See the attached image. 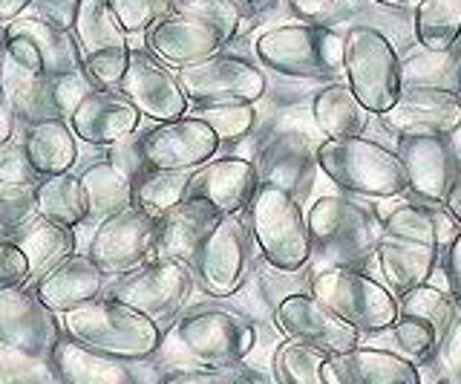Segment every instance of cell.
Returning a JSON list of instances; mask_svg holds the SVG:
<instances>
[{
    "mask_svg": "<svg viewBox=\"0 0 461 384\" xmlns=\"http://www.w3.org/2000/svg\"><path fill=\"white\" fill-rule=\"evenodd\" d=\"M35 194H38V217L43 220L67 225V229H76L84 220H90L78 177L72 174L47 177L35 185Z\"/></svg>",
    "mask_w": 461,
    "mask_h": 384,
    "instance_id": "cell-36",
    "label": "cell"
},
{
    "mask_svg": "<svg viewBox=\"0 0 461 384\" xmlns=\"http://www.w3.org/2000/svg\"><path fill=\"white\" fill-rule=\"evenodd\" d=\"M225 44L230 41L216 26L182 15H165L148 30V50L158 61L179 69L213 59Z\"/></svg>",
    "mask_w": 461,
    "mask_h": 384,
    "instance_id": "cell-21",
    "label": "cell"
},
{
    "mask_svg": "<svg viewBox=\"0 0 461 384\" xmlns=\"http://www.w3.org/2000/svg\"><path fill=\"white\" fill-rule=\"evenodd\" d=\"M447 278H450L453 295L458 297V304H461V232L450 243V251H447Z\"/></svg>",
    "mask_w": 461,
    "mask_h": 384,
    "instance_id": "cell-51",
    "label": "cell"
},
{
    "mask_svg": "<svg viewBox=\"0 0 461 384\" xmlns=\"http://www.w3.org/2000/svg\"><path fill=\"white\" fill-rule=\"evenodd\" d=\"M107 162L119 170L122 177H127L130 182H139L144 174H148V162H144L141 156V145H139V133L127 136L122 142H115V145H110V153H107Z\"/></svg>",
    "mask_w": 461,
    "mask_h": 384,
    "instance_id": "cell-48",
    "label": "cell"
},
{
    "mask_svg": "<svg viewBox=\"0 0 461 384\" xmlns=\"http://www.w3.org/2000/svg\"><path fill=\"white\" fill-rule=\"evenodd\" d=\"M86 200V215L90 220H104L115 211H122L127 206H133V182L122 177L107 160L95 162L78 177Z\"/></svg>",
    "mask_w": 461,
    "mask_h": 384,
    "instance_id": "cell-35",
    "label": "cell"
},
{
    "mask_svg": "<svg viewBox=\"0 0 461 384\" xmlns=\"http://www.w3.org/2000/svg\"><path fill=\"white\" fill-rule=\"evenodd\" d=\"M165 6L170 9V15L205 21L216 26L228 41H234L240 32L242 9L237 0H165Z\"/></svg>",
    "mask_w": 461,
    "mask_h": 384,
    "instance_id": "cell-40",
    "label": "cell"
},
{
    "mask_svg": "<svg viewBox=\"0 0 461 384\" xmlns=\"http://www.w3.org/2000/svg\"><path fill=\"white\" fill-rule=\"evenodd\" d=\"M326 384H418V370L395 352L375 347H352L326 355Z\"/></svg>",
    "mask_w": 461,
    "mask_h": 384,
    "instance_id": "cell-27",
    "label": "cell"
},
{
    "mask_svg": "<svg viewBox=\"0 0 461 384\" xmlns=\"http://www.w3.org/2000/svg\"><path fill=\"white\" fill-rule=\"evenodd\" d=\"M312 295L352 330L375 333L398 321L395 297L357 269H323L312 280Z\"/></svg>",
    "mask_w": 461,
    "mask_h": 384,
    "instance_id": "cell-8",
    "label": "cell"
},
{
    "mask_svg": "<svg viewBox=\"0 0 461 384\" xmlns=\"http://www.w3.org/2000/svg\"><path fill=\"white\" fill-rule=\"evenodd\" d=\"M29 283V261L26 254L12 243V240L0 237V289L26 287Z\"/></svg>",
    "mask_w": 461,
    "mask_h": 384,
    "instance_id": "cell-49",
    "label": "cell"
},
{
    "mask_svg": "<svg viewBox=\"0 0 461 384\" xmlns=\"http://www.w3.org/2000/svg\"><path fill=\"white\" fill-rule=\"evenodd\" d=\"M32 6V0H0V26H6L18 21L23 12Z\"/></svg>",
    "mask_w": 461,
    "mask_h": 384,
    "instance_id": "cell-52",
    "label": "cell"
},
{
    "mask_svg": "<svg viewBox=\"0 0 461 384\" xmlns=\"http://www.w3.org/2000/svg\"><path fill=\"white\" fill-rule=\"evenodd\" d=\"M119 93L127 96L141 116L153 119L156 124L182 119L187 113V98L179 87V78L167 73V67L144 50L130 52V67L119 84Z\"/></svg>",
    "mask_w": 461,
    "mask_h": 384,
    "instance_id": "cell-18",
    "label": "cell"
},
{
    "mask_svg": "<svg viewBox=\"0 0 461 384\" xmlns=\"http://www.w3.org/2000/svg\"><path fill=\"white\" fill-rule=\"evenodd\" d=\"M343 69L349 87L369 113H384L401 93V64L389 38L372 26H355L343 38Z\"/></svg>",
    "mask_w": 461,
    "mask_h": 384,
    "instance_id": "cell-7",
    "label": "cell"
},
{
    "mask_svg": "<svg viewBox=\"0 0 461 384\" xmlns=\"http://www.w3.org/2000/svg\"><path fill=\"white\" fill-rule=\"evenodd\" d=\"M375 4L381 6H389V9H401V12H410V9H418L421 0H375Z\"/></svg>",
    "mask_w": 461,
    "mask_h": 384,
    "instance_id": "cell-56",
    "label": "cell"
},
{
    "mask_svg": "<svg viewBox=\"0 0 461 384\" xmlns=\"http://www.w3.org/2000/svg\"><path fill=\"white\" fill-rule=\"evenodd\" d=\"M249 220L263 258L280 272H297L312 258L309 223L292 194L274 185H257L249 203Z\"/></svg>",
    "mask_w": 461,
    "mask_h": 384,
    "instance_id": "cell-3",
    "label": "cell"
},
{
    "mask_svg": "<svg viewBox=\"0 0 461 384\" xmlns=\"http://www.w3.org/2000/svg\"><path fill=\"white\" fill-rule=\"evenodd\" d=\"M444 203H447V211H450V217L461 223V177L456 179L453 191L447 194V200H444Z\"/></svg>",
    "mask_w": 461,
    "mask_h": 384,
    "instance_id": "cell-55",
    "label": "cell"
},
{
    "mask_svg": "<svg viewBox=\"0 0 461 384\" xmlns=\"http://www.w3.org/2000/svg\"><path fill=\"white\" fill-rule=\"evenodd\" d=\"M381 119L398 136H450L461 124V98L453 90L415 84L398 93Z\"/></svg>",
    "mask_w": 461,
    "mask_h": 384,
    "instance_id": "cell-17",
    "label": "cell"
},
{
    "mask_svg": "<svg viewBox=\"0 0 461 384\" xmlns=\"http://www.w3.org/2000/svg\"><path fill=\"white\" fill-rule=\"evenodd\" d=\"M0 96L6 98L14 122H21L23 127L61 119V113L55 107L50 81L29 73L18 61H12L6 50L0 55Z\"/></svg>",
    "mask_w": 461,
    "mask_h": 384,
    "instance_id": "cell-29",
    "label": "cell"
},
{
    "mask_svg": "<svg viewBox=\"0 0 461 384\" xmlns=\"http://www.w3.org/2000/svg\"><path fill=\"white\" fill-rule=\"evenodd\" d=\"M173 341L199 367H237L254 350L257 333L249 318L222 306H199L179 318Z\"/></svg>",
    "mask_w": 461,
    "mask_h": 384,
    "instance_id": "cell-6",
    "label": "cell"
},
{
    "mask_svg": "<svg viewBox=\"0 0 461 384\" xmlns=\"http://www.w3.org/2000/svg\"><path fill=\"white\" fill-rule=\"evenodd\" d=\"M191 170H148L133 185V206L150 211V215L162 217L170 208L187 200V188H191Z\"/></svg>",
    "mask_w": 461,
    "mask_h": 384,
    "instance_id": "cell-38",
    "label": "cell"
},
{
    "mask_svg": "<svg viewBox=\"0 0 461 384\" xmlns=\"http://www.w3.org/2000/svg\"><path fill=\"white\" fill-rule=\"evenodd\" d=\"M14 127H18V122H14L12 110L6 105V98L0 96V145H6V142L14 139Z\"/></svg>",
    "mask_w": 461,
    "mask_h": 384,
    "instance_id": "cell-54",
    "label": "cell"
},
{
    "mask_svg": "<svg viewBox=\"0 0 461 384\" xmlns=\"http://www.w3.org/2000/svg\"><path fill=\"white\" fill-rule=\"evenodd\" d=\"M38 217L35 185H0V237H12Z\"/></svg>",
    "mask_w": 461,
    "mask_h": 384,
    "instance_id": "cell-42",
    "label": "cell"
},
{
    "mask_svg": "<svg viewBox=\"0 0 461 384\" xmlns=\"http://www.w3.org/2000/svg\"><path fill=\"white\" fill-rule=\"evenodd\" d=\"M32 6L41 21H47L58 30H67L72 32V26H76V15H78V6L81 0H32Z\"/></svg>",
    "mask_w": 461,
    "mask_h": 384,
    "instance_id": "cell-50",
    "label": "cell"
},
{
    "mask_svg": "<svg viewBox=\"0 0 461 384\" xmlns=\"http://www.w3.org/2000/svg\"><path fill=\"white\" fill-rule=\"evenodd\" d=\"M314 122L329 139H355L366 131L369 110L360 105L349 84H329L314 96Z\"/></svg>",
    "mask_w": 461,
    "mask_h": 384,
    "instance_id": "cell-33",
    "label": "cell"
},
{
    "mask_svg": "<svg viewBox=\"0 0 461 384\" xmlns=\"http://www.w3.org/2000/svg\"><path fill=\"white\" fill-rule=\"evenodd\" d=\"M194 272L211 295H234L249 272V225L237 215L222 217L202 243L194 261Z\"/></svg>",
    "mask_w": 461,
    "mask_h": 384,
    "instance_id": "cell-16",
    "label": "cell"
},
{
    "mask_svg": "<svg viewBox=\"0 0 461 384\" xmlns=\"http://www.w3.org/2000/svg\"><path fill=\"white\" fill-rule=\"evenodd\" d=\"M395 326V341L398 347L407 352V361L415 359V361H427L436 355L438 350V330L432 324L421 321V318H407V315H398V321L393 324Z\"/></svg>",
    "mask_w": 461,
    "mask_h": 384,
    "instance_id": "cell-44",
    "label": "cell"
},
{
    "mask_svg": "<svg viewBox=\"0 0 461 384\" xmlns=\"http://www.w3.org/2000/svg\"><path fill=\"white\" fill-rule=\"evenodd\" d=\"M139 119H141V113L127 96H122L119 90L95 87L67 122L72 127V133H76V139H84L98 148H110L115 142L133 136Z\"/></svg>",
    "mask_w": 461,
    "mask_h": 384,
    "instance_id": "cell-24",
    "label": "cell"
},
{
    "mask_svg": "<svg viewBox=\"0 0 461 384\" xmlns=\"http://www.w3.org/2000/svg\"><path fill=\"white\" fill-rule=\"evenodd\" d=\"M220 220H222L220 211L202 200L179 203L167 215L158 217L150 261H176L194 266L202 243H205V237L213 232V225Z\"/></svg>",
    "mask_w": 461,
    "mask_h": 384,
    "instance_id": "cell-25",
    "label": "cell"
},
{
    "mask_svg": "<svg viewBox=\"0 0 461 384\" xmlns=\"http://www.w3.org/2000/svg\"><path fill=\"white\" fill-rule=\"evenodd\" d=\"M139 145L150 170H196L216 156L220 139L202 119L182 116L139 133Z\"/></svg>",
    "mask_w": 461,
    "mask_h": 384,
    "instance_id": "cell-15",
    "label": "cell"
},
{
    "mask_svg": "<svg viewBox=\"0 0 461 384\" xmlns=\"http://www.w3.org/2000/svg\"><path fill=\"white\" fill-rule=\"evenodd\" d=\"M23 148L29 153V162H32L38 179L69 174V168L78 160L76 133H72L67 119H50L26 127Z\"/></svg>",
    "mask_w": 461,
    "mask_h": 384,
    "instance_id": "cell-32",
    "label": "cell"
},
{
    "mask_svg": "<svg viewBox=\"0 0 461 384\" xmlns=\"http://www.w3.org/2000/svg\"><path fill=\"white\" fill-rule=\"evenodd\" d=\"M415 35L429 52H447L461 35V0H421L415 9Z\"/></svg>",
    "mask_w": 461,
    "mask_h": 384,
    "instance_id": "cell-37",
    "label": "cell"
},
{
    "mask_svg": "<svg viewBox=\"0 0 461 384\" xmlns=\"http://www.w3.org/2000/svg\"><path fill=\"white\" fill-rule=\"evenodd\" d=\"M456 81H458V98H461V67H458V78Z\"/></svg>",
    "mask_w": 461,
    "mask_h": 384,
    "instance_id": "cell-60",
    "label": "cell"
},
{
    "mask_svg": "<svg viewBox=\"0 0 461 384\" xmlns=\"http://www.w3.org/2000/svg\"><path fill=\"white\" fill-rule=\"evenodd\" d=\"M384 234H395V237H407L418 240V243L450 249L456 240V223L450 215H441V211L429 208V206H395L393 211L384 215Z\"/></svg>",
    "mask_w": 461,
    "mask_h": 384,
    "instance_id": "cell-34",
    "label": "cell"
},
{
    "mask_svg": "<svg viewBox=\"0 0 461 384\" xmlns=\"http://www.w3.org/2000/svg\"><path fill=\"white\" fill-rule=\"evenodd\" d=\"M47 364L64 384H144V361L113 359L69 335H61Z\"/></svg>",
    "mask_w": 461,
    "mask_h": 384,
    "instance_id": "cell-23",
    "label": "cell"
},
{
    "mask_svg": "<svg viewBox=\"0 0 461 384\" xmlns=\"http://www.w3.org/2000/svg\"><path fill=\"white\" fill-rule=\"evenodd\" d=\"M288 4H292V9L300 18H321L331 0H288Z\"/></svg>",
    "mask_w": 461,
    "mask_h": 384,
    "instance_id": "cell-53",
    "label": "cell"
},
{
    "mask_svg": "<svg viewBox=\"0 0 461 384\" xmlns=\"http://www.w3.org/2000/svg\"><path fill=\"white\" fill-rule=\"evenodd\" d=\"M398 160L410 188L429 203L447 200L458 174V156L447 136H398Z\"/></svg>",
    "mask_w": 461,
    "mask_h": 384,
    "instance_id": "cell-19",
    "label": "cell"
},
{
    "mask_svg": "<svg viewBox=\"0 0 461 384\" xmlns=\"http://www.w3.org/2000/svg\"><path fill=\"white\" fill-rule=\"evenodd\" d=\"M447 142H450V148L456 151V156H458V162H461V124L456 127V131L447 136Z\"/></svg>",
    "mask_w": 461,
    "mask_h": 384,
    "instance_id": "cell-57",
    "label": "cell"
},
{
    "mask_svg": "<svg viewBox=\"0 0 461 384\" xmlns=\"http://www.w3.org/2000/svg\"><path fill=\"white\" fill-rule=\"evenodd\" d=\"M314 160L317 156L306 136L280 133L277 139L268 142V148L259 156L257 177L263 185H274V188L292 194L297 200V197L309 188Z\"/></svg>",
    "mask_w": 461,
    "mask_h": 384,
    "instance_id": "cell-28",
    "label": "cell"
},
{
    "mask_svg": "<svg viewBox=\"0 0 461 384\" xmlns=\"http://www.w3.org/2000/svg\"><path fill=\"white\" fill-rule=\"evenodd\" d=\"M107 6L127 35L148 32L158 18L167 15L165 0H107Z\"/></svg>",
    "mask_w": 461,
    "mask_h": 384,
    "instance_id": "cell-45",
    "label": "cell"
},
{
    "mask_svg": "<svg viewBox=\"0 0 461 384\" xmlns=\"http://www.w3.org/2000/svg\"><path fill=\"white\" fill-rule=\"evenodd\" d=\"M35 179L38 174L29 162L23 142L12 139L0 145V185H35Z\"/></svg>",
    "mask_w": 461,
    "mask_h": 384,
    "instance_id": "cell-47",
    "label": "cell"
},
{
    "mask_svg": "<svg viewBox=\"0 0 461 384\" xmlns=\"http://www.w3.org/2000/svg\"><path fill=\"white\" fill-rule=\"evenodd\" d=\"M156 229V215L139 206H127L98 223L86 254L107 278H122L153 258Z\"/></svg>",
    "mask_w": 461,
    "mask_h": 384,
    "instance_id": "cell-11",
    "label": "cell"
},
{
    "mask_svg": "<svg viewBox=\"0 0 461 384\" xmlns=\"http://www.w3.org/2000/svg\"><path fill=\"white\" fill-rule=\"evenodd\" d=\"M259 185L257 165L242 160V156H222L202 165L191 177L187 200H202L213 206L222 217L240 215L251 203V197Z\"/></svg>",
    "mask_w": 461,
    "mask_h": 384,
    "instance_id": "cell-22",
    "label": "cell"
},
{
    "mask_svg": "<svg viewBox=\"0 0 461 384\" xmlns=\"http://www.w3.org/2000/svg\"><path fill=\"white\" fill-rule=\"evenodd\" d=\"M277 324L283 326L285 335H292L300 344H309L326 355L357 347V330L340 321L314 295H288L277 306Z\"/></svg>",
    "mask_w": 461,
    "mask_h": 384,
    "instance_id": "cell-20",
    "label": "cell"
},
{
    "mask_svg": "<svg viewBox=\"0 0 461 384\" xmlns=\"http://www.w3.org/2000/svg\"><path fill=\"white\" fill-rule=\"evenodd\" d=\"M156 384H257L251 373L237 367H194V370H176V373L162 376Z\"/></svg>",
    "mask_w": 461,
    "mask_h": 384,
    "instance_id": "cell-46",
    "label": "cell"
},
{
    "mask_svg": "<svg viewBox=\"0 0 461 384\" xmlns=\"http://www.w3.org/2000/svg\"><path fill=\"white\" fill-rule=\"evenodd\" d=\"M6 55L50 84L84 73L76 35L41 18H18L6 26Z\"/></svg>",
    "mask_w": 461,
    "mask_h": 384,
    "instance_id": "cell-12",
    "label": "cell"
},
{
    "mask_svg": "<svg viewBox=\"0 0 461 384\" xmlns=\"http://www.w3.org/2000/svg\"><path fill=\"white\" fill-rule=\"evenodd\" d=\"M6 240H12V243L26 254L29 287H35V283L47 272H52L58 263H64L67 258L76 254V234H72V229L50 223L43 217H35L32 223H26L23 229H18Z\"/></svg>",
    "mask_w": 461,
    "mask_h": 384,
    "instance_id": "cell-30",
    "label": "cell"
},
{
    "mask_svg": "<svg viewBox=\"0 0 461 384\" xmlns=\"http://www.w3.org/2000/svg\"><path fill=\"white\" fill-rule=\"evenodd\" d=\"M4 50H6V30L0 26V55H4Z\"/></svg>",
    "mask_w": 461,
    "mask_h": 384,
    "instance_id": "cell-59",
    "label": "cell"
},
{
    "mask_svg": "<svg viewBox=\"0 0 461 384\" xmlns=\"http://www.w3.org/2000/svg\"><path fill=\"white\" fill-rule=\"evenodd\" d=\"M69 338L122 361H148L162 347L158 324L115 297L101 295L64 315Z\"/></svg>",
    "mask_w": 461,
    "mask_h": 384,
    "instance_id": "cell-1",
    "label": "cell"
},
{
    "mask_svg": "<svg viewBox=\"0 0 461 384\" xmlns=\"http://www.w3.org/2000/svg\"><path fill=\"white\" fill-rule=\"evenodd\" d=\"M257 59L292 78H323L343 67V38L326 26L288 23L257 38Z\"/></svg>",
    "mask_w": 461,
    "mask_h": 384,
    "instance_id": "cell-5",
    "label": "cell"
},
{
    "mask_svg": "<svg viewBox=\"0 0 461 384\" xmlns=\"http://www.w3.org/2000/svg\"><path fill=\"white\" fill-rule=\"evenodd\" d=\"M240 4V0H237ZM242 4H251V6H271V4H277V0H242Z\"/></svg>",
    "mask_w": 461,
    "mask_h": 384,
    "instance_id": "cell-58",
    "label": "cell"
},
{
    "mask_svg": "<svg viewBox=\"0 0 461 384\" xmlns=\"http://www.w3.org/2000/svg\"><path fill=\"white\" fill-rule=\"evenodd\" d=\"M72 35L78 41L84 69L95 87L119 90L133 47H130L119 21L113 18L107 0H81Z\"/></svg>",
    "mask_w": 461,
    "mask_h": 384,
    "instance_id": "cell-9",
    "label": "cell"
},
{
    "mask_svg": "<svg viewBox=\"0 0 461 384\" xmlns=\"http://www.w3.org/2000/svg\"><path fill=\"white\" fill-rule=\"evenodd\" d=\"M317 165L340 188L364 197H398L410 188L407 170L398 153H389L378 142L364 136L355 139H326L317 148Z\"/></svg>",
    "mask_w": 461,
    "mask_h": 384,
    "instance_id": "cell-2",
    "label": "cell"
},
{
    "mask_svg": "<svg viewBox=\"0 0 461 384\" xmlns=\"http://www.w3.org/2000/svg\"><path fill=\"white\" fill-rule=\"evenodd\" d=\"M107 280L110 278L90 261V254H72L43 275L32 289L55 315H67L104 295Z\"/></svg>",
    "mask_w": 461,
    "mask_h": 384,
    "instance_id": "cell-26",
    "label": "cell"
},
{
    "mask_svg": "<svg viewBox=\"0 0 461 384\" xmlns=\"http://www.w3.org/2000/svg\"><path fill=\"white\" fill-rule=\"evenodd\" d=\"M309 237L326 269H355L378 251L381 225L357 203L321 197L309 211Z\"/></svg>",
    "mask_w": 461,
    "mask_h": 384,
    "instance_id": "cell-4",
    "label": "cell"
},
{
    "mask_svg": "<svg viewBox=\"0 0 461 384\" xmlns=\"http://www.w3.org/2000/svg\"><path fill=\"white\" fill-rule=\"evenodd\" d=\"M176 78L187 105L196 107L254 105L266 96L263 69L234 55H213L202 64L182 67Z\"/></svg>",
    "mask_w": 461,
    "mask_h": 384,
    "instance_id": "cell-10",
    "label": "cell"
},
{
    "mask_svg": "<svg viewBox=\"0 0 461 384\" xmlns=\"http://www.w3.org/2000/svg\"><path fill=\"white\" fill-rule=\"evenodd\" d=\"M187 289H191V275L185 263L176 261H148L122 278L107 283L104 295L127 304L130 309L153 318L156 324L176 315Z\"/></svg>",
    "mask_w": 461,
    "mask_h": 384,
    "instance_id": "cell-13",
    "label": "cell"
},
{
    "mask_svg": "<svg viewBox=\"0 0 461 384\" xmlns=\"http://www.w3.org/2000/svg\"><path fill=\"white\" fill-rule=\"evenodd\" d=\"M326 352L292 341L277 352V376L283 384H326L323 379Z\"/></svg>",
    "mask_w": 461,
    "mask_h": 384,
    "instance_id": "cell-41",
    "label": "cell"
},
{
    "mask_svg": "<svg viewBox=\"0 0 461 384\" xmlns=\"http://www.w3.org/2000/svg\"><path fill=\"white\" fill-rule=\"evenodd\" d=\"M61 335V321L32 287L0 289V347L29 359H50Z\"/></svg>",
    "mask_w": 461,
    "mask_h": 384,
    "instance_id": "cell-14",
    "label": "cell"
},
{
    "mask_svg": "<svg viewBox=\"0 0 461 384\" xmlns=\"http://www.w3.org/2000/svg\"><path fill=\"white\" fill-rule=\"evenodd\" d=\"M398 312H401V315H407V318H421V321L432 324L438 330V335H444L447 330H450L453 318H456V304H453V297H447L444 292L421 283V287L401 292Z\"/></svg>",
    "mask_w": 461,
    "mask_h": 384,
    "instance_id": "cell-39",
    "label": "cell"
},
{
    "mask_svg": "<svg viewBox=\"0 0 461 384\" xmlns=\"http://www.w3.org/2000/svg\"><path fill=\"white\" fill-rule=\"evenodd\" d=\"M375 254H378L384 278L393 283L398 292L421 287L438 261L436 246L418 243V240H407V237H395V234H384L378 240V251Z\"/></svg>",
    "mask_w": 461,
    "mask_h": 384,
    "instance_id": "cell-31",
    "label": "cell"
},
{
    "mask_svg": "<svg viewBox=\"0 0 461 384\" xmlns=\"http://www.w3.org/2000/svg\"><path fill=\"white\" fill-rule=\"evenodd\" d=\"M191 116L202 119L220 142L242 139L254 127V105H230V107H196Z\"/></svg>",
    "mask_w": 461,
    "mask_h": 384,
    "instance_id": "cell-43",
    "label": "cell"
}]
</instances>
